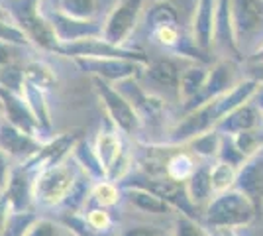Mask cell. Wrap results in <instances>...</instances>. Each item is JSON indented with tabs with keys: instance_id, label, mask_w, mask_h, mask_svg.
<instances>
[{
	"instance_id": "cell-1",
	"label": "cell",
	"mask_w": 263,
	"mask_h": 236,
	"mask_svg": "<svg viewBox=\"0 0 263 236\" xmlns=\"http://www.w3.org/2000/svg\"><path fill=\"white\" fill-rule=\"evenodd\" d=\"M232 49L243 59L263 47V0H226Z\"/></svg>"
},
{
	"instance_id": "cell-2",
	"label": "cell",
	"mask_w": 263,
	"mask_h": 236,
	"mask_svg": "<svg viewBox=\"0 0 263 236\" xmlns=\"http://www.w3.org/2000/svg\"><path fill=\"white\" fill-rule=\"evenodd\" d=\"M257 205L236 187L230 191L214 195L212 201L204 207L200 223L210 232L224 230V228H246L257 219Z\"/></svg>"
},
{
	"instance_id": "cell-3",
	"label": "cell",
	"mask_w": 263,
	"mask_h": 236,
	"mask_svg": "<svg viewBox=\"0 0 263 236\" xmlns=\"http://www.w3.org/2000/svg\"><path fill=\"white\" fill-rule=\"evenodd\" d=\"M79 175L81 168L73 156L65 157L59 164L40 169L33 177V205L44 209L63 207Z\"/></svg>"
},
{
	"instance_id": "cell-4",
	"label": "cell",
	"mask_w": 263,
	"mask_h": 236,
	"mask_svg": "<svg viewBox=\"0 0 263 236\" xmlns=\"http://www.w3.org/2000/svg\"><path fill=\"white\" fill-rule=\"evenodd\" d=\"M92 83H95L97 95H99L108 118L114 124V128L120 130L122 134L126 136L138 134L143 120L140 118V114L136 113V108L126 101V97L114 85H110V83H106V81H102L99 77H92Z\"/></svg>"
},
{
	"instance_id": "cell-5",
	"label": "cell",
	"mask_w": 263,
	"mask_h": 236,
	"mask_svg": "<svg viewBox=\"0 0 263 236\" xmlns=\"http://www.w3.org/2000/svg\"><path fill=\"white\" fill-rule=\"evenodd\" d=\"M143 4L145 0H118L102 22V40L118 47H126L124 44L140 24Z\"/></svg>"
},
{
	"instance_id": "cell-6",
	"label": "cell",
	"mask_w": 263,
	"mask_h": 236,
	"mask_svg": "<svg viewBox=\"0 0 263 236\" xmlns=\"http://www.w3.org/2000/svg\"><path fill=\"white\" fill-rule=\"evenodd\" d=\"M81 67L92 77H99L110 85H118L128 79H140L149 63L138 59H120V57H75Z\"/></svg>"
},
{
	"instance_id": "cell-7",
	"label": "cell",
	"mask_w": 263,
	"mask_h": 236,
	"mask_svg": "<svg viewBox=\"0 0 263 236\" xmlns=\"http://www.w3.org/2000/svg\"><path fill=\"white\" fill-rule=\"evenodd\" d=\"M240 75V63L232 57H222L218 61H214L209 69V79H206V85L202 95L198 97L195 102H191L186 108H183V113H189L193 108H197L204 102L212 101V99H218L222 95H226L230 89H234L238 83L241 81Z\"/></svg>"
},
{
	"instance_id": "cell-8",
	"label": "cell",
	"mask_w": 263,
	"mask_h": 236,
	"mask_svg": "<svg viewBox=\"0 0 263 236\" xmlns=\"http://www.w3.org/2000/svg\"><path fill=\"white\" fill-rule=\"evenodd\" d=\"M220 0H197L191 16V42L198 51H209L216 44Z\"/></svg>"
},
{
	"instance_id": "cell-9",
	"label": "cell",
	"mask_w": 263,
	"mask_h": 236,
	"mask_svg": "<svg viewBox=\"0 0 263 236\" xmlns=\"http://www.w3.org/2000/svg\"><path fill=\"white\" fill-rule=\"evenodd\" d=\"M57 53L69 57H99V59L100 57H120V59H138L143 63H149V59L142 51L112 45L106 40H102V35H92V38H83L77 42L61 44Z\"/></svg>"
},
{
	"instance_id": "cell-10",
	"label": "cell",
	"mask_w": 263,
	"mask_h": 236,
	"mask_svg": "<svg viewBox=\"0 0 263 236\" xmlns=\"http://www.w3.org/2000/svg\"><path fill=\"white\" fill-rule=\"evenodd\" d=\"M42 148H44L42 140L18 130L16 126H12L6 120L0 122V150L6 152L12 159L28 161L33 156H37L42 152Z\"/></svg>"
},
{
	"instance_id": "cell-11",
	"label": "cell",
	"mask_w": 263,
	"mask_h": 236,
	"mask_svg": "<svg viewBox=\"0 0 263 236\" xmlns=\"http://www.w3.org/2000/svg\"><path fill=\"white\" fill-rule=\"evenodd\" d=\"M47 20L53 26L55 34L59 38L61 44H69V42H77L83 38H92V35H102V26H99L92 20H77L71 18L63 12L57 10H44Z\"/></svg>"
},
{
	"instance_id": "cell-12",
	"label": "cell",
	"mask_w": 263,
	"mask_h": 236,
	"mask_svg": "<svg viewBox=\"0 0 263 236\" xmlns=\"http://www.w3.org/2000/svg\"><path fill=\"white\" fill-rule=\"evenodd\" d=\"M33 177H35V171H32L26 164L12 168L8 183L4 187V195L8 197L14 211H32Z\"/></svg>"
},
{
	"instance_id": "cell-13",
	"label": "cell",
	"mask_w": 263,
	"mask_h": 236,
	"mask_svg": "<svg viewBox=\"0 0 263 236\" xmlns=\"http://www.w3.org/2000/svg\"><path fill=\"white\" fill-rule=\"evenodd\" d=\"M0 104H2L4 113H6V122H10L18 130H22L26 134H30L40 140L42 130H40V126L35 122L30 106L24 101V97L16 95V93H10V90L6 89H0Z\"/></svg>"
},
{
	"instance_id": "cell-14",
	"label": "cell",
	"mask_w": 263,
	"mask_h": 236,
	"mask_svg": "<svg viewBox=\"0 0 263 236\" xmlns=\"http://www.w3.org/2000/svg\"><path fill=\"white\" fill-rule=\"evenodd\" d=\"M114 87L126 97V101L136 108V113L140 114L142 120L157 118L159 114L163 113V108H165L163 99H159V97H155L152 93H147V90L138 83V79H128V81L118 83V85H114Z\"/></svg>"
},
{
	"instance_id": "cell-15",
	"label": "cell",
	"mask_w": 263,
	"mask_h": 236,
	"mask_svg": "<svg viewBox=\"0 0 263 236\" xmlns=\"http://www.w3.org/2000/svg\"><path fill=\"white\" fill-rule=\"evenodd\" d=\"M236 189L248 195L259 209L263 203V150L241 164L236 177Z\"/></svg>"
},
{
	"instance_id": "cell-16",
	"label": "cell",
	"mask_w": 263,
	"mask_h": 236,
	"mask_svg": "<svg viewBox=\"0 0 263 236\" xmlns=\"http://www.w3.org/2000/svg\"><path fill=\"white\" fill-rule=\"evenodd\" d=\"M263 126V114L259 111V106L253 101L246 102L238 106L236 111H232L230 114H226L218 124L216 130L224 136H236L246 130H253V128H261Z\"/></svg>"
},
{
	"instance_id": "cell-17",
	"label": "cell",
	"mask_w": 263,
	"mask_h": 236,
	"mask_svg": "<svg viewBox=\"0 0 263 236\" xmlns=\"http://www.w3.org/2000/svg\"><path fill=\"white\" fill-rule=\"evenodd\" d=\"M122 195L124 199L130 203L134 209L142 211L147 214H155V216H169V214H177V211L163 201L159 195L152 193L149 189H143L138 185H124L122 187Z\"/></svg>"
},
{
	"instance_id": "cell-18",
	"label": "cell",
	"mask_w": 263,
	"mask_h": 236,
	"mask_svg": "<svg viewBox=\"0 0 263 236\" xmlns=\"http://www.w3.org/2000/svg\"><path fill=\"white\" fill-rule=\"evenodd\" d=\"M209 69L210 65H202V63H193L183 69L179 87H177L181 108H186L191 102H195L202 95L206 79H209Z\"/></svg>"
},
{
	"instance_id": "cell-19",
	"label": "cell",
	"mask_w": 263,
	"mask_h": 236,
	"mask_svg": "<svg viewBox=\"0 0 263 236\" xmlns=\"http://www.w3.org/2000/svg\"><path fill=\"white\" fill-rule=\"evenodd\" d=\"M210 164L212 161H198L197 171L193 173V177L186 181L185 187L186 193L191 197L193 205L202 213L204 207L212 201L214 191H212V181H210Z\"/></svg>"
},
{
	"instance_id": "cell-20",
	"label": "cell",
	"mask_w": 263,
	"mask_h": 236,
	"mask_svg": "<svg viewBox=\"0 0 263 236\" xmlns=\"http://www.w3.org/2000/svg\"><path fill=\"white\" fill-rule=\"evenodd\" d=\"M92 148H95L97 157H99V161L104 168V173H108L112 166L126 152V146H124V142H122V138L116 128L114 130H100L99 134H97V140H95Z\"/></svg>"
},
{
	"instance_id": "cell-21",
	"label": "cell",
	"mask_w": 263,
	"mask_h": 236,
	"mask_svg": "<svg viewBox=\"0 0 263 236\" xmlns=\"http://www.w3.org/2000/svg\"><path fill=\"white\" fill-rule=\"evenodd\" d=\"M181 73H183V69L179 67L173 59L163 57V59L152 61V63L145 67V71H143V77L147 79L152 85L163 87V89L177 90L179 81H181Z\"/></svg>"
},
{
	"instance_id": "cell-22",
	"label": "cell",
	"mask_w": 263,
	"mask_h": 236,
	"mask_svg": "<svg viewBox=\"0 0 263 236\" xmlns=\"http://www.w3.org/2000/svg\"><path fill=\"white\" fill-rule=\"evenodd\" d=\"M197 157L193 156L189 150H183V146H177L173 154H169L165 161V177L177 183H186L193 177V173L198 168Z\"/></svg>"
},
{
	"instance_id": "cell-23",
	"label": "cell",
	"mask_w": 263,
	"mask_h": 236,
	"mask_svg": "<svg viewBox=\"0 0 263 236\" xmlns=\"http://www.w3.org/2000/svg\"><path fill=\"white\" fill-rule=\"evenodd\" d=\"M22 97L26 104L30 106V111H32L33 118H35V122H37L40 130H42V134H49L51 132V114H49V106H47V101H45V93L26 81L24 83Z\"/></svg>"
},
{
	"instance_id": "cell-24",
	"label": "cell",
	"mask_w": 263,
	"mask_h": 236,
	"mask_svg": "<svg viewBox=\"0 0 263 236\" xmlns=\"http://www.w3.org/2000/svg\"><path fill=\"white\" fill-rule=\"evenodd\" d=\"M222 140L224 134H220L218 130H209L204 134L193 138L191 142H186L185 146L193 156L200 159V161H214L220 156V148H222Z\"/></svg>"
},
{
	"instance_id": "cell-25",
	"label": "cell",
	"mask_w": 263,
	"mask_h": 236,
	"mask_svg": "<svg viewBox=\"0 0 263 236\" xmlns=\"http://www.w3.org/2000/svg\"><path fill=\"white\" fill-rule=\"evenodd\" d=\"M73 159L77 161V166L81 168L83 173H87L92 181H104L106 179V173H104V168L97 157V152L95 148L90 146L88 142L81 140L73 146V152H71Z\"/></svg>"
},
{
	"instance_id": "cell-26",
	"label": "cell",
	"mask_w": 263,
	"mask_h": 236,
	"mask_svg": "<svg viewBox=\"0 0 263 236\" xmlns=\"http://www.w3.org/2000/svg\"><path fill=\"white\" fill-rule=\"evenodd\" d=\"M236 177H238V169L230 164L220 161V159H214L210 164V181H212L214 195L234 189L236 187Z\"/></svg>"
},
{
	"instance_id": "cell-27",
	"label": "cell",
	"mask_w": 263,
	"mask_h": 236,
	"mask_svg": "<svg viewBox=\"0 0 263 236\" xmlns=\"http://www.w3.org/2000/svg\"><path fill=\"white\" fill-rule=\"evenodd\" d=\"M24 77L26 81L37 87V89L49 90L57 83V77H55V71L45 61H28L24 65Z\"/></svg>"
},
{
	"instance_id": "cell-28",
	"label": "cell",
	"mask_w": 263,
	"mask_h": 236,
	"mask_svg": "<svg viewBox=\"0 0 263 236\" xmlns=\"http://www.w3.org/2000/svg\"><path fill=\"white\" fill-rule=\"evenodd\" d=\"M122 199V187L118 183H112V181H97L92 193H90V199L88 203L99 207V209H110L114 205H118V201ZM87 203V205H88Z\"/></svg>"
},
{
	"instance_id": "cell-29",
	"label": "cell",
	"mask_w": 263,
	"mask_h": 236,
	"mask_svg": "<svg viewBox=\"0 0 263 236\" xmlns=\"http://www.w3.org/2000/svg\"><path fill=\"white\" fill-rule=\"evenodd\" d=\"M147 22L154 30L163 26H179V12L169 0H157L147 12Z\"/></svg>"
},
{
	"instance_id": "cell-30",
	"label": "cell",
	"mask_w": 263,
	"mask_h": 236,
	"mask_svg": "<svg viewBox=\"0 0 263 236\" xmlns=\"http://www.w3.org/2000/svg\"><path fill=\"white\" fill-rule=\"evenodd\" d=\"M97 0H57V8L53 10L63 12L77 20H90L97 14Z\"/></svg>"
},
{
	"instance_id": "cell-31",
	"label": "cell",
	"mask_w": 263,
	"mask_h": 236,
	"mask_svg": "<svg viewBox=\"0 0 263 236\" xmlns=\"http://www.w3.org/2000/svg\"><path fill=\"white\" fill-rule=\"evenodd\" d=\"M35 219L37 214L33 211H12L2 236H26L30 226L35 223Z\"/></svg>"
},
{
	"instance_id": "cell-32",
	"label": "cell",
	"mask_w": 263,
	"mask_h": 236,
	"mask_svg": "<svg viewBox=\"0 0 263 236\" xmlns=\"http://www.w3.org/2000/svg\"><path fill=\"white\" fill-rule=\"evenodd\" d=\"M173 236H212V232L197 219H191L185 214H175Z\"/></svg>"
},
{
	"instance_id": "cell-33",
	"label": "cell",
	"mask_w": 263,
	"mask_h": 236,
	"mask_svg": "<svg viewBox=\"0 0 263 236\" xmlns=\"http://www.w3.org/2000/svg\"><path fill=\"white\" fill-rule=\"evenodd\" d=\"M24 83H26L24 67H18V65L10 63V65L0 69V89H6V90H10V93H16V95L22 97Z\"/></svg>"
},
{
	"instance_id": "cell-34",
	"label": "cell",
	"mask_w": 263,
	"mask_h": 236,
	"mask_svg": "<svg viewBox=\"0 0 263 236\" xmlns=\"http://www.w3.org/2000/svg\"><path fill=\"white\" fill-rule=\"evenodd\" d=\"M71 232L67 230L61 221H53L47 216H37L35 223L30 226L26 236H69Z\"/></svg>"
},
{
	"instance_id": "cell-35",
	"label": "cell",
	"mask_w": 263,
	"mask_h": 236,
	"mask_svg": "<svg viewBox=\"0 0 263 236\" xmlns=\"http://www.w3.org/2000/svg\"><path fill=\"white\" fill-rule=\"evenodd\" d=\"M0 42H6L12 45H30V38L26 35L22 28L16 22L0 20Z\"/></svg>"
},
{
	"instance_id": "cell-36",
	"label": "cell",
	"mask_w": 263,
	"mask_h": 236,
	"mask_svg": "<svg viewBox=\"0 0 263 236\" xmlns=\"http://www.w3.org/2000/svg\"><path fill=\"white\" fill-rule=\"evenodd\" d=\"M85 219L90 226H95L100 232H112V226H114V221L110 216L108 209H99V207H92L85 213Z\"/></svg>"
},
{
	"instance_id": "cell-37",
	"label": "cell",
	"mask_w": 263,
	"mask_h": 236,
	"mask_svg": "<svg viewBox=\"0 0 263 236\" xmlns=\"http://www.w3.org/2000/svg\"><path fill=\"white\" fill-rule=\"evenodd\" d=\"M218 159H220V161L230 164V166H234L236 169H240L241 164L246 161V157L240 154V150L236 148V144H234V140H232L230 136H224V140H222V148H220Z\"/></svg>"
},
{
	"instance_id": "cell-38",
	"label": "cell",
	"mask_w": 263,
	"mask_h": 236,
	"mask_svg": "<svg viewBox=\"0 0 263 236\" xmlns=\"http://www.w3.org/2000/svg\"><path fill=\"white\" fill-rule=\"evenodd\" d=\"M155 42L163 47H177L181 44V34H179V26H163L154 30Z\"/></svg>"
},
{
	"instance_id": "cell-39",
	"label": "cell",
	"mask_w": 263,
	"mask_h": 236,
	"mask_svg": "<svg viewBox=\"0 0 263 236\" xmlns=\"http://www.w3.org/2000/svg\"><path fill=\"white\" fill-rule=\"evenodd\" d=\"M12 157L6 154V152H2L0 150V189L4 191V187H6V183H8V177H10L12 173Z\"/></svg>"
},
{
	"instance_id": "cell-40",
	"label": "cell",
	"mask_w": 263,
	"mask_h": 236,
	"mask_svg": "<svg viewBox=\"0 0 263 236\" xmlns=\"http://www.w3.org/2000/svg\"><path fill=\"white\" fill-rule=\"evenodd\" d=\"M12 211H14V209H12L10 201H8V197L4 195V191H2V195H0V236H2L4 228H6V223H8V219H10Z\"/></svg>"
},
{
	"instance_id": "cell-41",
	"label": "cell",
	"mask_w": 263,
	"mask_h": 236,
	"mask_svg": "<svg viewBox=\"0 0 263 236\" xmlns=\"http://www.w3.org/2000/svg\"><path fill=\"white\" fill-rule=\"evenodd\" d=\"M161 232L155 228V226H147V225H140V226H130L126 228L120 236H159Z\"/></svg>"
},
{
	"instance_id": "cell-42",
	"label": "cell",
	"mask_w": 263,
	"mask_h": 236,
	"mask_svg": "<svg viewBox=\"0 0 263 236\" xmlns=\"http://www.w3.org/2000/svg\"><path fill=\"white\" fill-rule=\"evenodd\" d=\"M12 57H14V45L6 44V42H0V69L10 65Z\"/></svg>"
},
{
	"instance_id": "cell-43",
	"label": "cell",
	"mask_w": 263,
	"mask_h": 236,
	"mask_svg": "<svg viewBox=\"0 0 263 236\" xmlns=\"http://www.w3.org/2000/svg\"><path fill=\"white\" fill-rule=\"evenodd\" d=\"M241 228H224V230H216L218 236H241Z\"/></svg>"
},
{
	"instance_id": "cell-44",
	"label": "cell",
	"mask_w": 263,
	"mask_h": 236,
	"mask_svg": "<svg viewBox=\"0 0 263 236\" xmlns=\"http://www.w3.org/2000/svg\"><path fill=\"white\" fill-rule=\"evenodd\" d=\"M0 20H6V22H14V20H12V16H10V12L4 10L2 6H0Z\"/></svg>"
},
{
	"instance_id": "cell-45",
	"label": "cell",
	"mask_w": 263,
	"mask_h": 236,
	"mask_svg": "<svg viewBox=\"0 0 263 236\" xmlns=\"http://www.w3.org/2000/svg\"><path fill=\"white\" fill-rule=\"evenodd\" d=\"M250 59H255V61H263V47H261V49H259V51H257V53H255L253 57H250Z\"/></svg>"
},
{
	"instance_id": "cell-46",
	"label": "cell",
	"mask_w": 263,
	"mask_h": 236,
	"mask_svg": "<svg viewBox=\"0 0 263 236\" xmlns=\"http://www.w3.org/2000/svg\"><path fill=\"white\" fill-rule=\"evenodd\" d=\"M159 236H173V232H171V234H165V232H161Z\"/></svg>"
},
{
	"instance_id": "cell-47",
	"label": "cell",
	"mask_w": 263,
	"mask_h": 236,
	"mask_svg": "<svg viewBox=\"0 0 263 236\" xmlns=\"http://www.w3.org/2000/svg\"><path fill=\"white\" fill-rule=\"evenodd\" d=\"M212 236H218V234H216V232H212Z\"/></svg>"
},
{
	"instance_id": "cell-48",
	"label": "cell",
	"mask_w": 263,
	"mask_h": 236,
	"mask_svg": "<svg viewBox=\"0 0 263 236\" xmlns=\"http://www.w3.org/2000/svg\"><path fill=\"white\" fill-rule=\"evenodd\" d=\"M0 195H2V189H0Z\"/></svg>"
},
{
	"instance_id": "cell-49",
	"label": "cell",
	"mask_w": 263,
	"mask_h": 236,
	"mask_svg": "<svg viewBox=\"0 0 263 236\" xmlns=\"http://www.w3.org/2000/svg\"><path fill=\"white\" fill-rule=\"evenodd\" d=\"M69 236H73V234H69Z\"/></svg>"
}]
</instances>
